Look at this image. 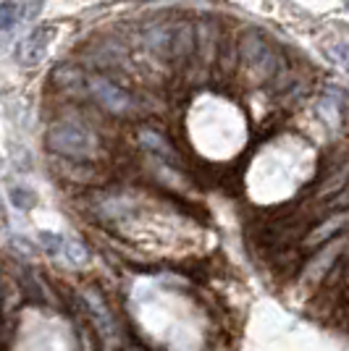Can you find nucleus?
Returning a JSON list of instances; mask_svg holds the SVG:
<instances>
[{
	"mask_svg": "<svg viewBox=\"0 0 349 351\" xmlns=\"http://www.w3.org/2000/svg\"><path fill=\"white\" fill-rule=\"evenodd\" d=\"M89 92H92V97H95L105 110H111V113H116V116L129 113L131 105H134V100L129 97V92H124L118 84L108 82V79H100V76L89 79Z\"/></svg>",
	"mask_w": 349,
	"mask_h": 351,
	"instance_id": "nucleus-2",
	"label": "nucleus"
},
{
	"mask_svg": "<svg viewBox=\"0 0 349 351\" xmlns=\"http://www.w3.org/2000/svg\"><path fill=\"white\" fill-rule=\"evenodd\" d=\"M142 145L150 149V152H155L158 158H163V160H168V162H179V155H176V149L160 134L155 132H142Z\"/></svg>",
	"mask_w": 349,
	"mask_h": 351,
	"instance_id": "nucleus-5",
	"label": "nucleus"
},
{
	"mask_svg": "<svg viewBox=\"0 0 349 351\" xmlns=\"http://www.w3.org/2000/svg\"><path fill=\"white\" fill-rule=\"evenodd\" d=\"M16 21V3H0V29H8Z\"/></svg>",
	"mask_w": 349,
	"mask_h": 351,
	"instance_id": "nucleus-8",
	"label": "nucleus"
},
{
	"mask_svg": "<svg viewBox=\"0 0 349 351\" xmlns=\"http://www.w3.org/2000/svg\"><path fill=\"white\" fill-rule=\"evenodd\" d=\"M66 254H69L71 263H76V265L87 263V249L82 247L76 239H69V241H66Z\"/></svg>",
	"mask_w": 349,
	"mask_h": 351,
	"instance_id": "nucleus-6",
	"label": "nucleus"
},
{
	"mask_svg": "<svg viewBox=\"0 0 349 351\" xmlns=\"http://www.w3.org/2000/svg\"><path fill=\"white\" fill-rule=\"evenodd\" d=\"M242 58L247 60L252 69H258L262 76H268V73L273 71V63H276L268 43L262 40L258 32H249V34L242 37Z\"/></svg>",
	"mask_w": 349,
	"mask_h": 351,
	"instance_id": "nucleus-4",
	"label": "nucleus"
},
{
	"mask_svg": "<svg viewBox=\"0 0 349 351\" xmlns=\"http://www.w3.org/2000/svg\"><path fill=\"white\" fill-rule=\"evenodd\" d=\"M53 37H56V29L53 27H37V29L27 34L21 45H19V60L24 63V66H37V63H43V58L47 56V50H50V43H53Z\"/></svg>",
	"mask_w": 349,
	"mask_h": 351,
	"instance_id": "nucleus-3",
	"label": "nucleus"
},
{
	"mask_svg": "<svg viewBox=\"0 0 349 351\" xmlns=\"http://www.w3.org/2000/svg\"><path fill=\"white\" fill-rule=\"evenodd\" d=\"M92 145H95L92 134L74 123H58L47 132V147L66 158H87L92 152Z\"/></svg>",
	"mask_w": 349,
	"mask_h": 351,
	"instance_id": "nucleus-1",
	"label": "nucleus"
},
{
	"mask_svg": "<svg viewBox=\"0 0 349 351\" xmlns=\"http://www.w3.org/2000/svg\"><path fill=\"white\" fill-rule=\"evenodd\" d=\"M40 244H43L45 252H50V254H58L60 247H63V239H60L58 234H47V231H43V234H40Z\"/></svg>",
	"mask_w": 349,
	"mask_h": 351,
	"instance_id": "nucleus-7",
	"label": "nucleus"
},
{
	"mask_svg": "<svg viewBox=\"0 0 349 351\" xmlns=\"http://www.w3.org/2000/svg\"><path fill=\"white\" fill-rule=\"evenodd\" d=\"M11 202H14L16 207H21V210H30V207L34 205L32 194H27L24 189H14V191H11Z\"/></svg>",
	"mask_w": 349,
	"mask_h": 351,
	"instance_id": "nucleus-9",
	"label": "nucleus"
}]
</instances>
